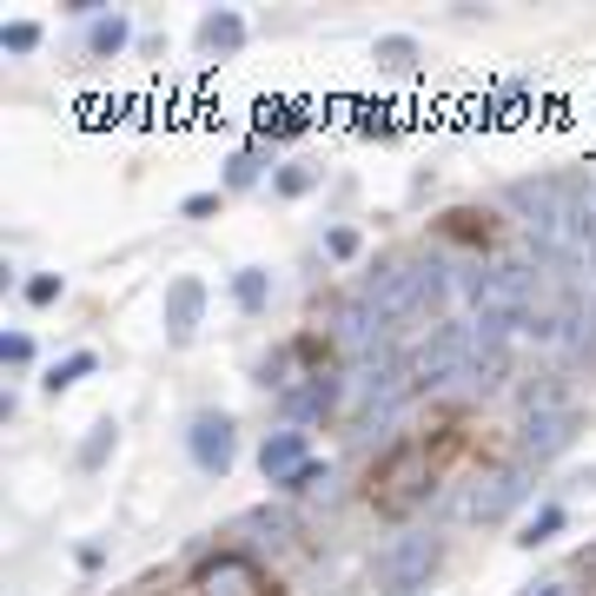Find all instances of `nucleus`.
I'll use <instances>...</instances> for the list:
<instances>
[{"label":"nucleus","instance_id":"obj_20","mask_svg":"<svg viewBox=\"0 0 596 596\" xmlns=\"http://www.w3.org/2000/svg\"><path fill=\"white\" fill-rule=\"evenodd\" d=\"M259 173H266V139H259V146H239V153L226 159V186H232V193H245Z\"/></svg>","mask_w":596,"mask_h":596},{"label":"nucleus","instance_id":"obj_2","mask_svg":"<svg viewBox=\"0 0 596 596\" xmlns=\"http://www.w3.org/2000/svg\"><path fill=\"white\" fill-rule=\"evenodd\" d=\"M424 490H431V445L404 438L398 451H385V458H378V471H372V503H378V510L404 518V510H411Z\"/></svg>","mask_w":596,"mask_h":596},{"label":"nucleus","instance_id":"obj_25","mask_svg":"<svg viewBox=\"0 0 596 596\" xmlns=\"http://www.w3.org/2000/svg\"><path fill=\"white\" fill-rule=\"evenodd\" d=\"M113 445H120V424L107 417V424H94V438L80 445V464H87V471H100V464L113 458Z\"/></svg>","mask_w":596,"mask_h":596},{"label":"nucleus","instance_id":"obj_8","mask_svg":"<svg viewBox=\"0 0 596 596\" xmlns=\"http://www.w3.org/2000/svg\"><path fill=\"white\" fill-rule=\"evenodd\" d=\"M186 451H193V464H199L206 477H226V471H232V458H239V431H232V417H226V411H199V417L186 424Z\"/></svg>","mask_w":596,"mask_h":596},{"label":"nucleus","instance_id":"obj_30","mask_svg":"<svg viewBox=\"0 0 596 596\" xmlns=\"http://www.w3.org/2000/svg\"><path fill=\"white\" fill-rule=\"evenodd\" d=\"M272 186H279V193H285V199H305V193H312V186H318V173H312V166H285V173H279V180H272Z\"/></svg>","mask_w":596,"mask_h":596},{"label":"nucleus","instance_id":"obj_29","mask_svg":"<svg viewBox=\"0 0 596 596\" xmlns=\"http://www.w3.org/2000/svg\"><path fill=\"white\" fill-rule=\"evenodd\" d=\"M524 107H531V87H524V80L497 87V120H524Z\"/></svg>","mask_w":596,"mask_h":596},{"label":"nucleus","instance_id":"obj_7","mask_svg":"<svg viewBox=\"0 0 596 596\" xmlns=\"http://www.w3.org/2000/svg\"><path fill=\"white\" fill-rule=\"evenodd\" d=\"M385 325L391 318H424V299H417V259L411 266H378L372 279H365V292H358Z\"/></svg>","mask_w":596,"mask_h":596},{"label":"nucleus","instance_id":"obj_16","mask_svg":"<svg viewBox=\"0 0 596 596\" xmlns=\"http://www.w3.org/2000/svg\"><path fill=\"white\" fill-rule=\"evenodd\" d=\"M312 120H305V107H292V100H266L259 107V139L272 146V139H299Z\"/></svg>","mask_w":596,"mask_h":596},{"label":"nucleus","instance_id":"obj_35","mask_svg":"<svg viewBox=\"0 0 596 596\" xmlns=\"http://www.w3.org/2000/svg\"><path fill=\"white\" fill-rule=\"evenodd\" d=\"M524 596H570V583H557V576H550V583H531Z\"/></svg>","mask_w":596,"mask_h":596},{"label":"nucleus","instance_id":"obj_1","mask_svg":"<svg viewBox=\"0 0 596 596\" xmlns=\"http://www.w3.org/2000/svg\"><path fill=\"white\" fill-rule=\"evenodd\" d=\"M510 206L524 212L531 239L544 252H576V212H583V193L570 180H524L510 186Z\"/></svg>","mask_w":596,"mask_h":596},{"label":"nucleus","instance_id":"obj_21","mask_svg":"<svg viewBox=\"0 0 596 596\" xmlns=\"http://www.w3.org/2000/svg\"><path fill=\"white\" fill-rule=\"evenodd\" d=\"M94 372H100V358H94V352H73V358H60V365H53V372H47L40 385H47V391L60 398V391H73L80 378H94Z\"/></svg>","mask_w":596,"mask_h":596},{"label":"nucleus","instance_id":"obj_28","mask_svg":"<svg viewBox=\"0 0 596 596\" xmlns=\"http://www.w3.org/2000/svg\"><path fill=\"white\" fill-rule=\"evenodd\" d=\"M325 484H331V464H318V458H312V464H305L299 477H285L279 490H285V497H305V490H325Z\"/></svg>","mask_w":596,"mask_h":596},{"label":"nucleus","instance_id":"obj_19","mask_svg":"<svg viewBox=\"0 0 596 596\" xmlns=\"http://www.w3.org/2000/svg\"><path fill=\"white\" fill-rule=\"evenodd\" d=\"M417 299H424V312H445V299H451L445 259H417Z\"/></svg>","mask_w":596,"mask_h":596},{"label":"nucleus","instance_id":"obj_18","mask_svg":"<svg viewBox=\"0 0 596 596\" xmlns=\"http://www.w3.org/2000/svg\"><path fill=\"white\" fill-rule=\"evenodd\" d=\"M126 40H133L126 14H100L94 34H87V53H94V60H113V53H126Z\"/></svg>","mask_w":596,"mask_h":596},{"label":"nucleus","instance_id":"obj_33","mask_svg":"<svg viewBox=\"0 0 596 596\" xmlns=\"http://www.w3.org/2000/svg\"><path fill=\"white\" fill-rule=\"evenodd\" d=\"M219 212V193H186L180 199V219H212Z\"/></svg>","mask_w":596,"mask_h":596},{"label":"nucleus","instance_id":"obj_22","mask_svg":"<svg viewBox=\"0 0 596 596\" xmlns=\"http://www.w3.org/2000/svg\"><path fill=\"white\" fill-rule=\"evenodd\" d=\"M372 60H378V66H391V73H411V66H417V40H411V34H378Z\"/></svg>","mask_w":596,"mask_h":596},{"label":"nucleus","instance_id":"obj_11","mask_svg":"<svg viewBox=\"0 0 596 596\" xmlns=\"http://www.w3.org/2000/svg\"><path fill=\"white\" fill-rule=\"evenodd\" d=\"M199 312H206V279H173L166 285V345H193L199 331Z\"/></svg>","mask_w":596,"mask_h":596},{"label":"nucleus","instance_id":"obj_36","mask_svg":"<svg viewBox=\"0 0 596 596\" xmlns=\"http://www.w3.org/2000/svg\"><path fill=\"white\" fill-rule=\"evenodd\" d=\"M583 576H589V583H596V544H589V550H583Z\"/></svg>","mask_w":596,"mask_h":596},{"label":"nucleus","instance_id":"obj_34","mask_svg":"<svg viewBox=\"0 0 596 596\" xmlns=\"http://www.w3.org/2000/svg\"><path fill=\"white\" fill-rule=\"evenodd\" d=\"M358 126H365V133H378V139H391V133H398V120H385V113H365Z\"/></svg>","mask_w":596,"mask_h":596},{"label":"nucleus","instance_id":"obj_10","mask_svg":"<svg viewBox=\"0 0 596 596\" xmlns=\"http://www.w3.org/2000/svg\"><path fill=\"white\" fill-rule=\"evenodd\" d=\"M193 589H199V596H272L252 557H212V563H199Z\"/></svg>","mask_w":596,"mask_h":596},{"label":"nucleus","instance_id":"obj_3","mask_svg":"<svg viewBox=\"0 0 596 596\" xmlns=\"http://www.w3.org/2000/svg\"><path fill=\"white\" fill-rule=\"evenodd\" d=\"M464 365H471V325H438V331L404 358L411 385H458Z\"/></svg>","mask_w":596,"mask_h":596},{"label":"nucleus","instance_id":"obj_24","mask_svg":"<svg viewBox=\"0 0 596 596\" xmlns=\"http://www.w3.org/2000/svg\"><path fill=\"white\" fill-rule=\"evenodd\" d=\"M563 524H570V518H563V503H544L537 518L524 524V537H518V544H524V550H537V544H550V537H557Z\"/></svg>","mask_w":596,"mask_h":596},{"label":"nucleus","instance_id":"obj_14","mask_svg":"<svg viewBox=\"0 0 596 596\" xmlns=\"http://www.w3.org/2000/svg\"><path fill=\"white\" fill-rule=\"evenodd\" d=\"M503 372H510V352H503V345H484V338L471 331V365H464L458 385H464V391H497Z\"/></svg>","mask_w":596,"mask_h":596},{"label":"nucleus","instance_id":"obj_15","mask_svg":"<svg viewBox=\"0 0 596 596\" xmlns=\"http://www.w3.org/2000/svg\"><path fill=\"white\" fill-rule=\"evenodd\" d=\"M232 305H239L245 318H259V312L272 305V272H259V266H239V272H232Z\"/></svg>","mask_w":596,"mask_h":596},{"label":"nucleus","instance_id":"obj_27","mask_svg":"<svg viewBox=\"0 0 596 596\" xmlns=\"http://www.w3.org/2000/svg\"><path fill=\"white\" fill-rule=\"evenodd\" d=\"M0 47H8V53H34L40 47V21H8V27H0Z\"/></svg>","mask_w":596,"mask_h":596},{"label":"nucleus","instance_id":"obj_12","mask_svg":"<svg viewBox=\"0 0 596 596\" xmlns=\"http://www.w3.org/2000/svg\"><path fill=\"white\" fill-rule=\"evenodd\" d=\"M338 398H345V378H331V372H318V378H305V385L279 391V404H285V417H292V431H299L305 417H325Z\"/></svg>","mask_w":596,"mask_h":596},{"label":"nucleus","instance_id":"obj_23","mask_svg":"<svg viewBox=\"0 0 596 596\" xmlns=\"http://www.w3.org/2000/svg\"><path fill=\"white\" fill-rule=\"evenodd\" d=\"M245 531L259 537V544H285L292 537V510H272L266 503V510H252V518H245Z\"/></svg>","mask_w":596,"mask_h":596},{"label":"nucleus","instance_id":"obj_17","mask_svg":"<svg viewBox=\"0 0 596 596\" xmlns=\"http://www.w3.org/2000/svg\"><path fill=\"white\" fill-rule=\"evenodd\" d=\"M199 47H206V53H239V47H245V21H239L232 8L206 14V27H199Z\"/></svg>","mask_w":596,"mask_h":596},{"label":"nucleus","instance_id":"obj_9","mask_svg":"<svg viewBox=\"0 0 596 596\" xmlns=\"http://www.w3.org/2000/svg\"><path fill=\"white\" fill-rule=\"evenodd\" d=\"M378 338H385V318L365 305V299H345V305H338L331 312V345L338 352H345V358H378Z\"/></svg>","mask_w":596,"mask_h":596},{"label":"nucleus","instance_id":"obj_6","mask_svg":"<svg viewBox=\"0 0 596 596\" xmlns=\"http://www.w3.org/2000/svg\"><path fill=\"white\" fill-rule=\"evenodd\" d=\"M518 503H531V464H524V458H518V464H497V471L464 497V518H471V524H503Z\"/></svg>","mask_w":596,"mask_h":596},{"label":"nucleus","instance_id":"obj_26","mask_svg":"<svg viewBox=\"0 0 596 596\" xmlns=\"http://www.w3.org/2000/svg\"><path fill=\"white\" fill-rule=\"evenodd\" d=\"M358 252H365V239H358L352 226H331V232H325V259H338V266H352Z\"/></svg>","mask_w":596,"mask_h":596},{"label":"nucleus","instance_id":"obj_32","mask_svg":"<svg viewBox=\"0 0 596 596\" xmlns=\"http://www.w3.org/2000/svg\"><path fill=\"white\" fill-rule=\"evenodd\" d=\"M0 358H8V365H27V358H34V338H27V331H8V338H0Z\"/></svg>","mask_w":596,"mask_h":596},{"label":"nucleus","instance_id":"obj_31","mask_svg":"<svg viewBox=\"0 0 596 596\" xmlns=\"http://www.w3.org/2000/svg\"><path fill=\"white\" fill-rule=\"evenodd\" d=\"M60 299V272H34L27 279V305H53Z\"/></svg>","mask_w":596,"mask_h":596},{"label":"nucleus","instance_id":"obj_13","mask_svg":"<svg viewBox=\"0 0 596 596\" xmlns=\"http://www.w3.org/2000/svg\"><path fill=\"white\" fill-rule=\"evenodd\" d=\"M312 464V445H305V431H272L266 445H259V471H266V484H285V477H299Z\"/></svg>","mask_w":596,"mask_h":596},{"label":"nucleus","instance_id":"obj_5","mask_svg":"<svg viewBox=\"0 0 596 596\" xmlns=\"http://www.w3.org/2000/svg\"><path fill=\"white\" fill-rule=\"evenodd\" d=\"M518 445H524V464H550V458H563V451L576 445V411L557 404V398H531Z\"/></svg>","mask_w":596,"mask_h":596},{"label":"nucleus","instance_id":"obj_4","mask_svg":"<svg viewBox=\"0 0 596 596\" xmlns=\"http://www.w3.org/2000/svg\"><path fill=\"white\" fill-rule=\"evenodd\" d=\"M438 557H445V544L438 537H398L385 557H378V589L385 596H417L424 583H431V570H438Z\"/></svg>","mask_w":596,"mask_h":596}]
</instances>
